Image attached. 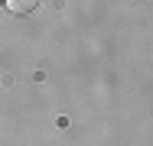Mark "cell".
<instances>
[{
  "mask_svg": "<svg viewBox=\"0 0 153 146\" xmlns=\"http://www.w3.org/2000/svg\"><path fill=\"white\" fill-rule=\"evenodd\" d=\"M0 3H3V0H0Z\"/></svg>",
  "mask_w": 153,
  "mask_h": 146,
  "instance_id": "cell-2",
  "label": "cell"
},
{
  "mask_svg": "<svg viewBox=\"0 0 153 146\" xmlns=\"http://www.w3.org/2000/svg\"><path fill=\"white\" fill-rule=\"evenodd\" d=\"M3 3H7V10L16 13V16H23V13H30V10L39 7V0H3Z\"/></svg>",
  "mask_w": 153,
  "mask_h": 146,
  "instance_id": "cell-1",
  "label": "cell"
}]
</instances>
